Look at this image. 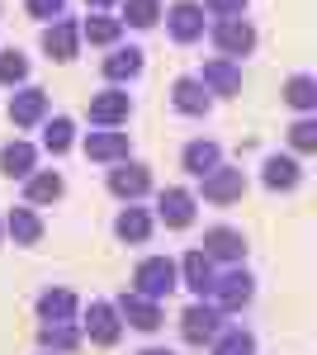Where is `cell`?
<instances>
[{"instance_id":"29","label":"cell","mask_w":317,"mask_h":355,"mask_svg":"<svg viewBox=\"0 0 317 355\" xmlns=\"http://www.w3.org/2000/svg\"><path fill=\"white\" fill-rule=\"evenodd\" d=\"M71 142H76V123L71 119H43V147L53 152V157H62V152H71Z\"/></svg>"},{"instance_id":"18","label":"cell","mask_w":317,"mask_h":355,"mask_svg":"<svg viewBox=\"0 0 317 355\" xmlns=\"http://www.w3.org/2000/svg\"><path fill=\"white\" fill-rule=\"evenodd\" d=\"M33 166H38V147L33 142H5L0 147V175L24 180V175H33Z\"/></svg>"},{"instance_id":"39","label":"cell","mask_w":317,"mask_h":355,"mask_svg":"<svg viewBox=\"0 0 317 355\" xmlns=\"http://www.w3.org/2000/svg\"><path fill=\"white\" fill-rule=\"evenodd\" d=\"M0 237H5V223H0Z\"/></svg>"},{"instance_id":"25","label":"cell","mask_w":317,"mask_h":355,"mask_svg":"<svg viewBox=\"0 0 317 355\" xmlns=\"http://www.w3.org/2000/svg\"><path fill=\"white\" fill-rule=\"evenodd\" d=\"M62 190H67V180H62L57 171H33V175H24V199L28 204H53V199H62Z\"/></svg>"},{"instance_id":"3","label":"cell","mask_w":317,"mask_h":355,"mask_svg":"<svg viewBox=\"0 0 317 355\" xmlns=\"http://www.w3.org/2000/svg\"><path fill=\"white\" fill-rule=\"evenodd\" d=\"M80 336H90L95 346H119V336H123V318H119V308L105 299H95L85 308V318H80Z\"/></svg>"},{"instance_id":"12","label":"cell","mask_w":317,"mask_h":355,"mask_svg":"<svg viewBox=\"0 0 317 355\" xmlns=\"http://www.w3.org/2000/svg\"><path fill=\"white\" fill-rule=\"evenodd\" d=\"M76 48H80V28L62 15V19H53L48 24V33H43V53H48V62H76Z\"/></svg>"},{"instance_id":"38","label":"cell","mask_w":317,"mask_h":355,"mask_svg":"<svg viewBox=\"0 0 317 355\" xmlns=\"http://www.w3.org/2000/svg\"><path fill=\"white\" fill-rule=\"evenodd\" d=\"M142 355H171V351H166V346H147Z\"/></svg>"},{"instance_id":"32","label":"cell","mask_w":317,"mask_h":355,"mask_svg":"<svg viewBox=\"0 0 317 355\" xmlns=\"http://www.w3.org/2000/svg\"><path fill=\"white\" fill-rule=\"evenodd\" d=\"M28 81V57L19 48H5L0 53V85H19Z\"/></svg>"},{"instance_id":"35","label":"cell","mask_w":317,"mask_h":355,"mask_svg":"<svg viewBox=\"0 0 317 355\" xmlns=\"http://www.w3.org/2000/svg\"><path fill=\"white\" fill-rule=\"evenodd\" d=\"M24 10L33 15V19H62V10H67V0H24Z\"/></svg>"},{"instance_id":"14","label":"cell","mask_w":317,"mask_h":355,"mask_svg":"<svg viewBox=\"0 0 317 355\" xmlns=\"http://www.w3.org/2000/svg\"><path fill=\"white\" fill-rule=\"evenodd\" d=\"M43 119H48V95H43L38 85L15 90V100H10V123H15V128H38Z\"/></svg>"},{"instance_id":"13","label":"cell","mask_w":317,"mask_h":355,"mask_svg":"<svg viewBox=\"0 0 317 355\" xmlns=\"http://www.w3.org/2000/svg\"><path fill=\"white\" fill-rule=\"evenodd\" d=\"M166 24H171V38H175V43H194V38H204V5H194V0L171 5V10H166Z\"/></svg>"},{"instance_id":"34","label":"cell","mask_w":317,"mask_h":355,"mask_svg":"<svg viewBox=\"0 0 317 355\" xmlns=\"http://www.w3.org/2000/svg\"><path fill=\"white\" fill-rule=\"evenodd\" d=\"M289 142H293V152H303V157L317 152V119H313V114H303V119L289 128Z\"/></svg>"},{"instance_id":"37","label":"cell","mask_w":317,"mask_h":355,"mask_svg":"<svg viewBox=\"0 0 317 355\" xmlns=\"http://www.w3.org/2000/svg\"><path fill=\"white\" fill-rule=\"evenodd\" d=\"M85 5H90V10H109L114 0H85Z\"/></svg>"},{"instance_id":"19","label":"cell","mask_w":317,"mask_h":355,"mask_svg":"<svg viewBox=\"0 0 317 355\" xmlns=\"http://www.w3.org/2000/svg\"><path fill=\"white\" fill-rule=\"evenodd\" d=\"M180 166H185L189 175H209L213 166H223V147H218L213 137H194V142H185Z\"/></svg>"},{"instance_id":"21","label":"cell","mask_w":317,"mask_h":355,"mask_svg":"<svg viewBox=\"0 0 317 355\" xmlns=\"http://www.w3.org/2000/svg\"><path fill=\"white\" fill-rule=\"evenodd\" d=\"M0 223H5V232H10L19 246H38L43 242V218H38L33 209H10Z\"/></svg>"},{"instance_id":"33","label":"cell","mask_w":317,"mask_h":355,"mask_svg":"<svg viewBox=\"0 0 317 355\" xmlns=\"http://www.w3.org/2000/svg\"><path fill=\"white\" fill-rule=\"evenodd\" d=\"M157 19H161V0H128V10H123L128 28H152Z\"/></svg>"},{"instance_id":"27","label":"cell","mask_w":317,"mask_h":355,"mask_svg":"<svg viewBox=\"0 0 317 355\" xmlns=\"http://www.w3.org/2000/svg\"><path fill=\"white\" fill-rule=\"evenodd\" d=\"M142 76V53L137 48H114L105 57V81H132Z\"/></svg>"},{"instance_id":"31","label":"cell","mask_w":317,"mask_h":355,"mask_svg":"<svg viewBox=\"0 0 317 355\" xmlns=\"http://www.w3.org/2000/svg\"><path fill=\"white\" fill-rule=\"evenodd\" d=\"M80 33H85L95 48H114V43H119V33H123V24H119V19H105V15H90Z\"/></svg>"},{"instance_id":"11","label":"cell","mask_w":317,"mask_h":355,"mask_svg":"<svg viewBox=\"0 0 317 355\" xmlns=\"http://www.w3.org/2000/svg\"><path fill=\"white\" fill-rule=\"evenodd\" d=\"M199 251H204L209 261H228V266H241V256H246V237H241L237 227H209Z\"/></svg>"},{"instance_id":"2","label":"cell","mask_w":317,"mask_h":355,"mask_svg":"<svg viewBox=\"0 0 317 355\" xmlns=\"http://www.w3.org/2000/svg\"><path fill=\"white\" fill-rule=\"evenodd\" d=\"M199 194L209 204H218V209L241 204L246 199V171H237V166H213L209 175H199Z\"/></svg>"},{"instance_id":"17","label":"cell","mask_w":317,"mask_h":355,"mask_svg":"<svg viewBox=\"0 0 317 355\" xmlns=\"http://www.w3.org/2000/svg\"><path fill=\"white\" fill-rule=\"evenodd\" d=\"M157 218L166 223V227H189V223H194V194L180 190V185H171L157 204Z\"/></svg>"},{"instance_id":"30","label":"cell","mask_w":317,"mask_h":355,"mask_svg":"<svg viewBox=\"0 0 317 355\" xmlns=\"http://www.w3.org/2000/svg\"><path fill=\"white\" fill-rule=\"evenodd\" d=\"M209 346H213V355H256V336L241 327H223Z\"/></svg>"},{"instance_id":"5","label":"cell","mask_w":317,"mask_h":355,"mask_svg":"<svg viewBox=\"0 0 317 355\" xmlns=\"http://www.w3.org/2000/svg\"><path fill=\"white\" fill-rule=\"evenodd\" d=\"M218 331H223V308H213V303H189L185 313H180V336H185L189 346H209Z\"/></svg>"},{"instance_id":"20","label":"cell","mask_w":317,"mask_h":355,"mask_svg":"<svg viewBox=\"0 0 317 355\" xmlns=\"http://www.w3.org/2000/svg\"><path fill=\"white\" fill-rule=\"evenodd\" d=\"M261 180H265V190H298V180H303V166L293 162V157H265Z\"/></svg>"},{"instance_id":"26","label":"cell","mask_w":317,"mask_h":355,"mask_svg":"<svg viewBox=\"0 0 317 355\" xmlns=\"http://www.w3.org/2000/svg\"><path fill=\"white\" fill-rule=\"evenodd\" d=\"M38 341H43V351H57V355H62V351H76L85 336H80L76 322H43Z\"/></svg>"},{"instance_id":"24","label":"cell","mask_w":317,"mask_h":355,"mask_svg":"<svg viewBox=\"0 0 317 355\" xmlns=\"http://www.w3.org/2000/svg\"><path fill=\"white\" fill-rule=\"evenodd\" d=\"M114 232H119L123 242H132V246L147 242V237H152V214H147L142 204H128V209L114 218Z\"/></svg>"},{"instance_id":"22","label":"cell","mask_w":317,"mask_h":355,"mask_svg":"<svg viewBox=\"0 0 317 355\" xmlns=\"http://www.w3.org/2000/svg\"><path fill=\"white\" fill-rule=\"evenodd\" d=\"M175 275L185 279L194 294H209V279H213V261L204 251H185L180 261H175Z\"/></svg>"},{"instance_id":"16","label":"cell","mask_w":317,"mask_h":355,"mask_svg":"<svg viewBox=\"0 0 317 355\" xmlns=\"http://www.w3.org/2000/svg\"><path fill=\"white\" fill-rule=\"evenodd\" d=\"M171 105L180 114H189V119H204V114L213 110V95L204 90V81H194V76H180V81L171 85Z\"/></svg>"},{"instance_id":"10","label":"cell","mask_w":317,"mask_h":355,"mask_svg":"<svg viewBox=\"0 0 317 355\" xmlns=\"http://www.w3.org/2000/svg\"><path fill=\"white\" fill-rule=\"evenodd\" d=\"M128 114H132L128 90H100L90 100V123L95 128H119V123H128Z\"/></svg>"},{"instance_id":"8","label":"cell","mask_w":317,"mask_h":355,"mask_svg":"<svg viewBox=\"0 0 317 355\" xmlns=\"http://www.w3.org/2000/svg\"><path fill=\"white\" fill-rule=\"evenodd\" d=\"M119 308V318L128 322V327H137V331H157L161 322H166V313H161V299H147V294H123V299L114 303Z\"/></svg>"},{"instance_id":"7","label":"cell","mask_w":317,"mask_h":355,"mask_svg":"<svg viewBox=\"0 0 317 355\" xmlns=\"http://www.w3.org/2000/svg\"><path fill=\"white\" fill-rule=\"evenodd\" d=\"M213 48H218L223 57H246L251 48H256V28L246 24L241 15L218 19V24H213Z\"/></svg>"},{"instance_id":"36","label":"cell","mask_w":317,"mask_h":355,"mask_svg":"<svg viewBox=\"0 0 317 355\" xmlns=\"http://www.w3.org/2000/svg\"><path fill=\"white\" fill-rule=\"evenodd\" d=\"M204 10H209V15H218V19H232V15H241V10H246V0H204Z\"/></svg>"},{"instance_id":"23","label":"cell","mask_w":317,"mask_h":355,"mask_svg":"<svg viewBox=\"0 0 317 355\" xmlns=\"http://www.w3.org/2000/svg\"><path fill=\"white\" fill-rule=\"evenodd\" d=\"M76 313H80V299L71 289H48V294L38 299V318H43V322H71Z\"/></svg>"},{"instance_id":"6","label":"cell","mask_w":317,"mask_h":355,"mask_svg":"<svg viewBox=\"0 0 317 355\" xmlns=\"http://www.w3.org/2000/svg\"><path fill=\"white\" fill-rule=\"evenodd\" d=\"M80 152H85L90 162L114 166V162H128L132 157V142H128V133H119V128H90L85 142H80Z\"/></svg>"},{"instance_id":"15","label":"cell","mask_w":317,"mask_h":355,"mask_svg":"<svg viewBox=\"0 0 317 355\" xmlns=\"http://www.w3.org/2000/svg\"><path fill=\"white\" fill-rule=\"evenodd\" d=\"M199 81H204V90H209L213 100H232L241 90V71L228 57H213V62H204V76H199Z\"/></svg>"},{"instance_id":"4","label":"cell","mask_w":317,"mask_h":355,"mask_svg":"<svg viewBox=\"0 0 317 355\" xmlns=\"http://www.w3.org/2000/svg\"><path fill=\"white\" fill-rule=\"evenodd\" d=\"M132 289L147 294V299H166L175 289V261L171 256H147L137 270H132Z\"/></svg>"},{"instance_id":"28","label":"cell","mask_w":317,"mask_h":355,"mask_svg":"<svg viewBox=\"0 0 317 355\" xmlns=\"http://www.w3.org/2000/svg\"><path fill=\"white\" fill-rule=\"evenodd\" d=\"M284 105L298 114H313L317 110V81L308 76V71H298V76H289V85H284Z\"/></svg>"},{"instance_id":"1","label":"cell","mask_w":317,"mask_h":355,"mask_svg":"<svg viewBox=\"0 0 317 355\" xmlns=\"http://www.w3.org/2000/svg\"><path fill=\"white\" fill-rule=\"evenodd\" d=\"M204 299H213V308H223V313H241L246 303L256 299V279L241 270V266H232L228 275H213L209 279V294Z\"/></svg>"},{"instance_id":"9","label":"cell","mask_w":317,"mask_h":355,"mask_svg":"<svg viewBox=\"0 0 317 355\" xmlns=\"http://www.w3.org/2000/svg\"><path fill=\"white\" fill-rule=\"evenodd\" d=\"M152 190V171L137 162H114L109 171V194L114 199H142V194Z\"/></svg>"}]
</instances>
